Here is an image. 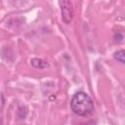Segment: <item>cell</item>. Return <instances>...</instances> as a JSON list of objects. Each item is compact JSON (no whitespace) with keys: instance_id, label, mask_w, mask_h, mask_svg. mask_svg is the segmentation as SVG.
I'll list each match as a JSON object with an SVG mask.
<instances>
[{"instance_id":"cell-3","label":"cell","mask_w":125,"mask_h":125,"mask_svg":"<svg viewBox=\"0 0 125 125\" xmlns=\"http://www.w3.org/2000/svg\"><path fill=\"white\" fill-rule=\"evenodd\" d=\"M31 64L35 67V68H40V69H43V68H46L49 66V63L46 62V61H43L41 59H32L31 60Z\"/></svg>"},{"instance_id":"cell-1","label":"cell","mask_w":125,"mask_h":125,"mask_svg":"<svg viewBox=\"0 0 125 125\" xmlns=\"http://www.w3.org/2000/svg\"><path fill=\"white\" fill-rule=\"evenodd\" d=\"M71 110L79 116H88L94 111V103L91 97L85 92H77L70 102Z\"/></svg>"},{"instance_id":"cell-4","label":"cell","mask_w":125,"mask_h":125,"mask_svg":"<svg viewBox=\"0 0 125 125\" xmlns=\"http://www.w3.org/2000/svg\"><path fill=\"white\" fill-rule=\"evenodd\" d=\"M113 57H114L115 60H117V61H118L119 62H121L122 64L125 62V61H124V51H123V50H120V51L115 52L114 55H113Z\"/></svg>"},{"instance_id":"cell-2","label":"cell","mask_w":125,"mask_h":125,"mask_svg":"<svg viewBox=\"0 0 125 125\" xmlns=\"http://www.w3.org/2000/svg\"><path fill=\"white\" fill-rule=\"evenodd\" d=\"M59 4L61 8V15L62 21L65 23H69L73 17L72 4L70 0H59Z\"/></svg>"}]
</instances>
